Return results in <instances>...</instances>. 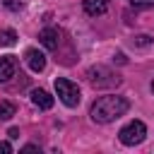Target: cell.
<instances>
[{"label":"cell","instance_id":"cell-12","mask_svg":"<svg viewBox=\"0 0 154 154\" xmlns=\"http://www.w3.org/2000/svg\"><path fill=\"white\" fill-rule=\"evenodd\" d=\"M132 7H154V0H130Z\"/></svg>","mask_w":154,"mask_h":154},{"label":"cell","instance_id":"cell-13","mask_svg":"<svg viewBox=\"0 0 154 154\" xmlns=\"http://www.w3.org/2000/svg\"><path fill=\"white\" fill-rule=\"evenodd\" d=\"M132 43H137V46H149L152 43V38L149 36H135V41Z\"/></svg>","mask_w":154,"mask_h":154},{"label":"cell","instance_id":"cell-16","mask_svg":"<svg viewBox=\"0 0 154 154\" xmlns=\"http://www.w3.org/2000/svg\"><path fill=\"white\" fill-rule=\"evenodd\" d=\"M7 135H10V140H17V137H19V130H17V128H10Z\"/></svg>","mask_w":154,"mask_h":154},{"label":"cell","instance_id":"cell-3","mask_svg":"<svg viewBox=\"0 0 154 154\" xmlns=\"http://www.w3.org/2000/svg\"><path fill=\"white\" fill-rule=\"evenodd\" d=\"M118 137H120V142H123V144H128V147L140 144V142L147 137V125H144L142 120H130L125 128H120Z\"/></svg>","mask_w":154,"mask_h":154},{"label":"cell","instance_id":"cell-9","mask_svg":"<svg viewBox=\"0 0 154 154\" xmlns=\"http://www.w3.org/2000/svg\"><path fill=\"white\" fill-rule=\"evenodd\" d=\"M31 101H34V106H38V108H43V111H48V108L53 106V96H51L48 91H43V89H34V91H31Z\"/></svg>","mask_w":154,"mask_h":154},{"label":"cell","instance_id":"cell-15","mask_svg":"<svg viewBox=\"0 0 154 154\" xmlns=\"http://www.w3.org/2000/svg\"><path fill=\"white\" fill-rule=\"evenodd\" d=\"M22 152H41V149H38V144H24Z\"/></svg>","mask_w":154,"mask_h":154},{"label":"cell","instance_id":"cell-1","mask_svg":"<svg viewBox=\"0 0 154 154\" xmlns=\"http://www.w3.org/2000/svg\"><path fill=\"white\" fill-rule=\"evenodd\" d=\"M128 108H130L128 99L111 94V96H101V99H96V101H94V106H91V111H89V116H91V120H94V123L106 125V123H113L116 118L125 116V113H128Z\"/></svg>","mask_w":154,"mask_h":154},{"label":"cell","instance_id":"cell-8","mask_svg":"<svg viewBox=\"0 0 154 154\" xmlns=\"http://www.w3.org/2000/svg\"><path fill=\"white\" fill-rule=\"evenodd\" d=\"M82 5H84V12L89 17H99L108 10V0H84Z\"/></svg>","mask_w":154,"mask_h":154},{"label":"cell","instance_id":"cell-14","mask_svg":"<svg viewBox=\"0 0 154 154\" xmlns=\"http://www.w3.org/2000/svg\"><path fill=\"white\" fill-rule=\"evenodd\" d=\"M0 154H12V144L10 142H0Z\"/></svg>","mask_w":154,"mask_h":154},{"label":"cell","instance_id":"cell-10","mask_svg":"<svg viewBox=\"0 0 154 154\" xmlns=\"http://www.w3.org/2000/svg\"><path fill=\"white\" fill-rule=\"evenodd\" d=\"M14 113H17V108L12 101H0V120H10Z\"/></svg>","mask_w":154,"mask_h":154},{"label":"cell","instance_id":"cell-17","mask_svg":"<svg viewBox=\"0 0 154 154\" xmlns=\"http://www.w3.org/2000/svg\"><path fill=\"white\" fill-rule=\"evenodd\" d=\"M152 91H154V82H152Z\"/></svg>","mask_w":154,"mask_h":154},{"label":"cell","instance_id":"cell-2","mask_svg":"<svg viewBox=\"0 0 154 154\" xmlns=\"http://www.w3.org/2000/svg\"><path fill=\"white\" fill-rule=\"evenodd\" d=\"M55 91H58L60 101H63L65 106H70V108H75V106L79 103V99H82L79 87H77L75 82L65 79V77H58V79H55Z\"/></svg>","mask_w":154,"mask_h":154},{"label":"cell","instance_id":"cell-5","mask_svg":"<svg viewBox=\"0 0 154 154\" xmlns=\"http://www.w3.org/2000/svg\"><path fill=\"white\" fill-rule=\"evenodd\" d=\"M24 60H26V65H29L34 72H41V70L46 67V55H43L41 51H36V48H29V51L24 53Z\"/></svg>","mask_w":154,"mask_h":154},{"label":"cell","instance_id":"cell-7","mask_svg":"<svg viewBox=\"0 0 154 154\" xmlns=\"http://www.w3.org/2000/svg\"><path fill=\"white\" fill-rule=\"evenodd\" d=\"M38 41H41L48 51H55L58 43H60V34H58V29H43V31L38 34Z\"/></svg>","mask_w":154,"mask_h":154},{"label":"cell","instance_id":"cell-4","mask_svg":"<svg viewBox=\"0 0 154 154\" xmlns=\"http://www.w3.org/2000/svg\"><path fill=\"white\" fill-rule=\"evenodd\" d=\"M87 77H89V82L94 84V87H113V84H118L120 79L111 72V70H106L103 65H96V67H89L87 70Z\"/></svg>","mask_w":154,"mask_h":154},{"label":"cell","instance_id":"cell-11","mask_svg":"<svg viewBox=\"0 0 154 154\" xmlns=\"http://www.w3.org/2000/svg\"><path fill=\"white\" fill-rule=\"evenodd\" d=\"M14 43H17L14 29H2L0 31V46H14Z\"/></svg>","mask_w":154,"mask_h":154},{"label":"cell","instance_id":"cell-6","mask_svg":"<svg viewBox=\"0 0 154 154\" xmlns=\"http://www.w3.org/2000/svg\"><path fill=\"white\" fill-rule=\"evenodd\" d=\"M14 70H17V60L12 55H2L0 58V82H7L14 77Z\"/></svg>","mask_w":154,"mask_h":154}]
</instances>
